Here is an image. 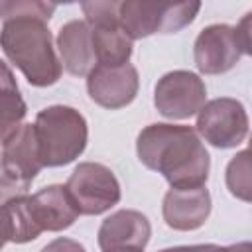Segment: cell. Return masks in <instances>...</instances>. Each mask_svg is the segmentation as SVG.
Masks as SVG:
<instances>
[{"mask_svg":"<svg viewBox=\"0 0 252 252\" xmlns=\"http://www.w3.org/2000/svg\"><path fill=\"white\" fill-rule=\"evenodd\" d=\"M140 161L161 173L173 189L201 187L209 177V154L197 132L177 124H150L138 134Z\"/></svg>","mask_w":252,"mask_h":252,"instance_id":"obj_1","label":"cell"},{"mask_svg":"<svg viewBox=\"0 0 252 252\" xmlns=\"http://www.w3.org/2000/svg\"><path fill=\"white\" fill-rule=\"evenodd\" d=\"M0 45L33 87H49L59 81L61 61L55 55L51 32L43 20H6L0 32Z\"/></svg>","mask_w":252,"mask_h":252,"instance_id":"obj_2","label":"cell"},{"mask_svg":"<svg viewBox=\"0 0 252 252\" xmlns=\"http://www.w3.org/2000/svg\"><path fill=\"white\" fill-rule=\"evenodd\" d=\"M33 128L41 163L47 167L71 163L87 146V120L71 106L55 104L39 110Z\"/></svg>","mask_w":252,"mask_h":252,"instance_id":"obj_3","label":"cell"},{"mask_svg":"<svg viewBox=\"0 0 252 252\" xmlns=\"http://www.w3.org/2000/svg\"><path fill=\"white\" fill-rule=\"evenodd\" d=\"M201 10L199 2H118V22L130 39H142L152 33H175L191 24Z\"/></svg>","mask_w":252,"mask_h":252,"instance_id":"obj_4","label":"cell"},{"mask_svg":"<svg viewBox=\"0 0 252 252\" xmlns=\"http://www.w3.org/2000/svg\"><path fill=\"white\" fill-rule=\"evenodd\" d=\"M2 146L0 205L24 195L43 167L33 124H22Z\"/></svg>","mask_w":252,"mask_h":252,"instance_id":"obj_5","label":"cell"},{"mask_svg":"<svg viewBox=\"0 0 252 252\" xmlns=\"http://www.w3.org/2000/svg\"><path fill=\"white\" fill-rule=\"evenodd\" d=\"M250 16L232 28L226 24H213L205 28L195 39V65L205 75H219L230 71L242 55L250 53Z\"/></svg>","mask_w":252,"mask_h":252,"instance_id":"obj_6","label":"cell"},{"mask_svg":"<svg viewBox=\"0 0 252 252\" xmlns=\"http://www.w3.org/2000/svg\"><path fill=\"white\" fill-rule=\"evenodd\" d=\"M83 12L91 30L96 65L118 67L132 55V39L118 22V2H85Z\"/></svg>","mask_w":252,"mask_h":252,"instance_id":"obj_7","label":"cell"},{"mask_svg":"<svg viewBox=\"0 0 252 252\" xmlns=\"http://www.w3.org/2000/svg\"><path fill=\"white\" fill-rule=\"evenodd\" d=\"M65 189L79 215H100L120 201L118 179L106 165L94 161L79 163Z\"/></svg>","mask_w":252,"mask_h":252,"instance_id":"obj_8","label":"cell"},{"mask_svg":"<svg viewBox=\"0 0 252 252\" xmlns=\"http://www.w3.org/2000/svg\"><path fill=\"white\" fill-rule=\"evenodd\" d=\"M197 132L215 148H234L248 134V116L236 98H215L199 110Z\"/></svg>","mask_w":252,"mask_h":252,"instance_id":"obj_9","label":"cell"},{"mask_svg":"<svg viewBox=\"0 0 252 252\" xmlns=\"http://www.w3.org/2000/svg\"><path fill=\"white\" fill-rule=\"evenodd\" d=\"M207 98L205 83L191 71H171L163 75L154 93V104L159 114L171 120H181L197 114Z\"/></svg>","mask_w":252,"mask_h":252,"instance_id":"obj_10","label":"cell"},{"mask_svg":"<svg viewBox=\"0 0 252 252\" xmlns=\"http://www.w3.org/2000/svg\"><path fill=\"white\" fill-rule=\"evenodd\" d=\"M87 77L89 96L104 108H122L130 104L138 94L140 79L136 67L130 63L118 67L94 65V69Z\"/></svg>","mask_w":252,"mask_h":252,"instance_id":"obj_11","label":"cell"},{"mask_svg":"<svg viewBox=\"0 0 252 252\" xmlns=\"http://www.w3.org/2000/svg\"><path fill=\"white\" fill-rule=\"evenodd\" d=\"M150 234V220L140 211L122 209L102 220L98 228V246L102 252L144 250Z\"/></svg>","mask_w":252,"mask_h":252,"instance_id":"obj_12","label":"cell"},{"mask_svg":"<svg viewBox=\"0 0 252 252\" xmlns=\"http://www.w3.org/2000/svg\"><path fill=\"white\" fill-rule=\"evenodd\" d=\"M163 220L175 230H195L203 226L211 213V195L205 185L169 189L163 197Z\"/></svg>","mask_w":252,"mask_h":252,"instance_id":"obj_13","label":"cell"},{"mask_svg":"<svg viewBox=\"0 0 252 252\" xmlns=\"http://www.w3.org/2000/svg\"><path fill=\"white\" fill-rule=\"evenodd\" d=\"M30 205L41 232L65 230L79 217V211L75 209V203L71 201L63 185H49L39 189L35 195L30 197Z\"/></svg>","mask_w":252,"mask_h":252,"instance_id":"obj_14","label":"cell"},{"mask_svg":"<svg viewBox=\"0 0 252 252\" xmlns=\"http://www.w3.org/2000/svg\"><path fill=\"white\" fill-rule=\"evenodd\" d=\"M61 65L71 75H89L94 69V51L91 43V30L83 20L67 22L57 35Z\"/></svg>","mask_w":252,"mask_h":252,"instance_id":"obj_15","label":"cell"},{"mask_svg":"<svg viewBox=\"0 0 252 252\" xmlns=\"http://www.w3.org/2000/svg\"><path fill=\"white\" fill-rule=\"evenodd\" d=\"M41 234L30 205V195H20L0 205V250L6 242H32Z\"/></svg>","mask_w":252,"mask_h":252,"instance_id":"obj_16","label":"cell"},{"mask_svg":"<svg viewBox=\"0 0 252 252\" xmlns=\"http://www.w3.org/2000/svg\"><path fill=\"white\" fill-rule=\"evenodd\" d=\"M26 102L20 94L18 83L10 67L0 59V144H4L22 126L26 116Z\"/></svg>","mask_w":252,"mask_h":252,"instance_id":"obj_17","label":"cell"},{"mask_svg":"<svg viewBox=\"0 0 252 252\" xmlns=\"http://www.w3.org/2000/svg\"><path fill=\"white\" fill-rule=\"evenodd\" d=\"M226 187L228 191L242 199V201H250V154L248 150H242L240 154H236L228 167H226Z\"/></svg>","mask_w":252,"mask_h":252,"instance_id":"obj_18","label":"cell"},{"mask_svg":"<svg viewBox=\"0 0 252 252\" xmlns=\"http://www.w3.org/2000/svg\"><path fill=\"white\" fill-rule=\"evenodd\" d=\"M55 8V4L47 2H0V18L4 22L14 18H37L47 22Z\"/></svg>","mask_w":252,"mask_h":252,"instance_id":"obj_19","label":"cell"},{"mask_svg":"<svg viewBox=\"0 0 252 252\" xmlns=\"http://www.w3.org/2000/svg\"><path fill=\"white\" fill-rule=\"evenodd\" d=\"M41 252H85V248L77 240H71V238H55Z\"/></svg>","mask_w":252,"mask_h":252,"instance_id":"obj_20","label":"cell"},{"mask_svg":"<svg viewBox=\"0 0 252 252\" xmlns=\"http://www.w3.org/2000/svg\"><path fill=\"white\" fill-rule=\"evenodd\" d=\"M215 250H217L215 244H195V246H173L159 252H215Z\"/></svg>","mask_w":252,"mask_h":252,"instance_id":"obj_21","label":"cell"},{"mask_svg":"<svg viewBox=\"0 0 252 252\" xmlns=\"http://www.w3.org/2000/svg\"><path fill=\"white\" fill-rule=\"evenodd\" d=\"M215 252H252L250 242H238V244H230V246H217Z\"/></svg>","mask_w":252,"mask_h":252,"instance_id":"obj_22","label":"cell"},{"mask_svg":"<svg viewBox=\"0 0 252 252\" xmlns=\"http://www.w3.org/2000/svg\"><path fill=\"white\" fill-rule=\"evenodd\" d=\"M118 252H144V250H118Z\"/></svg>","mask_w":252,"mask_h":252,"instance_id":"obj_23","label":"cell"}]
</instances>
